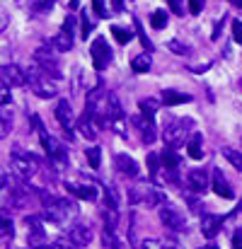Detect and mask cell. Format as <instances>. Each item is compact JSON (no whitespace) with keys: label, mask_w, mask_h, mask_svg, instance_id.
I'll use <instances>...</instances> for the list:
<instances>
[{"label":"cell","mask_w":242,"mask_h":249,"mask_svg":"<svg viewBox=\"0 0 242 249\" xmlns=\"http://www.w3.org/2000/svg\"><path fill=\"white\" fill-rule=\"evenodd\" d=\"M90 32H92V22L87 19V15H82V39H87Z\"/></svg>","instance_id":"7bdbcfd3"},{"label":"cell","mask_w":242,"mask_h":249,"mask_svg":"<svg viewBox=\"0 0 242 249\" xmlns=\"http://www.w3.org/2000/svg\"><path fill=\"white\" fill-rule=\"evenodd\" d=\"M169 49H172L177 56H186V53H189V49H186V46H182L179 41H169Z\"/></svg>","instance_id":"ab89813d"},{"label":"cell","mask_w":242,"mask_h":249,"mask_svg":"<svg viewBox=\"0 0 242 249\" xmlns=\"http://www.w3.org/2000/svg\"><path fill=\"white\" fill-rule=\"evenodd\" d=\"M85 158H87V162H90L92 169H99V162H102V150L99 148H87Z\"/></svg>","instance_id":"f546056e"},{"label":"cell","mask_w":242,"mask_h":249,"mask_svg":"<svg viewBox=\"0 0 242 249\" xmlns=\"http://www.w3.org/2000/svg\"><path fill=\"white\" fill-rule=\"evenodd\" d=\"M78 128H80V133L87 138V141H94L97 138V124H94V119L87 114V111H82V116H80V121H78Z\"/></svg>","instance_id":"603a6c76"},{"label":"cell","mask_w":242,"mask_h":249,"mask_svg":"<svg viewBox=\"0 0 242 249\" xmlns=\"http://www.w3.org/2000/svg\"><path fill=\"white\" fill-rule=\"evenodd\" d=\"M37 167H39V160H37L32 153L15 150V153L10 155V169H12V174H15L19 181H29V179L37 174Z\"/></svg>","instance_id":"277c9868"},{"label":"cell","mask_w":242,"mask_h":249,"mask_svg":"<svg viewBox=\"0 0 242 249\" xmlns=\"http://www.w3.org/2000/svg\"><path fill=\"white\" fill-rule=\"evenodd\" d=\"M160 167H162L160 158H158L155 153H150V155H148V172H150V177H153V179H158V172H160Z\"/></svg>","instance_id":"1f68e13d"},{"label":"cell","mask_w":242,"mask_h":249,"mask_svg":"<svg viewBox=\"0 0 242 249\" xmlns=\"http://www.w3.org/2000/svg\"><path fill=\"white\" fill-rule=\"evenodd\" d=\"M80 208L73 198H56L51 206L44 208V218H49V223L58 225V228H68L73 225V220H78Z\"/></svg>","instance_id":"6da1fadb"},{"label":"cell","mask_w":242,"mask_h":249,"mask_svg":"<svg viewBox=\"0 0 242 249\" xmlns=\"http://www.w3.org/2000/svg\"><path fill=\"white\" fill-rule=\"evenodd\" d=\"M221 153H223V158L235 167V169H240L242 172V150H235V148H223Z\"/></svg>","instance_id":"4316f807"},{"label":"cell","mask_w":242,"mask_h":249,"mask_svg":"<svg viewBox=\"0 0 242 249\" xmlns=\"http://www.w3.org/2000/svg\"><path fill=\"white\" fill-rule=\"evenodd\" d=\"M66 191L73 194L75 198H82V201H97V186H94L92 181H87V184L66 181Z\"/></svg>","instance_id":"5bb4252c"},{"label":"cell","mask_w":242,"mask_h":249,"mask_svg":"<svg viewBox=\"0 0 242 249\" xmlns=\"http://www.w3.org/2000/svg\"><path fill=\"white\" fill-rule=\"evenodd\" d=\"M34 63H37V68L41 71V73H46V75H54V78H58L61 73H58V51L54 49V46H49V49H37V53H34Z\"/></svg>","instance_id":"8992f818"},{"label":"cell","mask_w":242,"mask_h":249,"mask_svg":"<svg viewBox=\"0 0 242 249\" xmlns=\"http://www.w3.org/2000/svg\"><path fill=\"white\" fill-rule=\"evenodd\" d=\"M162 102H165V107H177V104L191 102V94L177 92V89H162Z\"/></svg>","instance_id":"cb8c5ba5"},{"label":"cell","mask_w":242,"mask_h":249,"mask_svg":"<svg viewBox=\"0 0 242 249\" xmlns=\"http://www.w3.org/2000/svg\"><path fill=\"white\" fill-rule=\"evenodd\" d=\"M10 104V85L2 83V107H7Z\"/></svg>","instance_id":"ee69618b"},{"label":"cell","mask_w":242,"mask_h":249,"mask_svg":"<svg viewBox=\"0 0 242 249\" xmlns=\"http://www.w3.org/2000/svg\"><path fill=\"white\" fill-rule=\"evenodd\" d=\"M68 240H71L75 247H87V245L92 242V228H90V225H71Z\"/></svg>","instance_id":"ac0fdd59"},{"label":"cell","mask_w":242,"mask_h":249,"mask_svg":"<svg viewBox=\"0 0 242 249\" xmlns=\"http://www.w3.org/2000/svg\"><path fill=\"white\" fill-rule=\"evenodd\" d=\"M27 242H29V247H46L49 245L41 215H29L27 218Z\"/></svg>","instance_id":"9c48e42d"},{"label":"cell","mask_w":242,"mask_h":249,"mask_svg":"<svg viewBox=\"0 0 242 249\" xmlns=\"http://www.w3.org/2000/svg\"><path fill=\"white\" fill-rule=\"evenodd\" d=\"M223 225H225V218H223V215H204V218H201V232H204V237H208V240H213V237L223 230Z\"/></svg>","instance_id":"e0dca14e"},{"label":"cell","mask_w":242,"mask_h":249,"mask_svg":"<svg viewBox=\"0 0 242 249\" xmlns=\"http://www.w3.org/2000/svg\"><path fill=\"white\" fill-rule=\"evenodd\" d=\"M92 10H94L99 17H107V15H109L107 7H104V0H92Z\"/></svg>","instance_id":"74e56055"},{"label":"cell","mask_w":242,"mask_h":249,"mask_svg":"<svg viewBox=\"0 0 242 249\" xmlns=\"http://www.w3.org/2000/svg\"><path fill=\"white\" fill-rule=\"evenodd\" d=\"M150 66H153L150 53H141V56H136V58L131 61V71H133V73H148Z\"/></svg>","instance_id":"484cf974"},{"label":"cell","mask_w":242,"mask_h":249,"mask_svg":"<svg viewBox=\"0 0 242 249\" xmlns=\"http://www.w3.org/2000/svg\"><path fill=\"white\" fill-rule=\"evenodd\" d=\"M90 56H92V66L94 71H104L109 63H112V49L107 44L104 36H94L92 44H90Z\"/></svg>","instance_id":"ba28073f"},{"label":"cell","mask_w":242,"mask_h":249,"mask_svg":"<svg viewBox=\"0 0 242 249\" xmlns=\"http://www.w3.org/2000/svg\"><path fill=\"white\" fill-rule=\"evenodd\" d=\"M230 2H233L235 7H240V10H242V0H230Z\"/></svg>","instance_id":"bcb514c9"},{"label":"cell","mask_w":242,"mask_h":249,"mask_svg":"<svg viewBox=\"0 0 242 249\" xmlns=\"http://www.w3.org/2000/svg\"><path fill=\"white\" fill-rule=\"evenodd\" d=\"M34 124H37V128H39V141H41V148H44V153H46L49 162L54 165L56 172L66 169V167H68V150L63 148V143H61V141H56L54 136H49V133H46V128L39 124V119H37V116H34Z\"/></svg>","instance_id":"7a4b0ae2"},{"label":"cell","mask_w":242,"mask_h":249,"mask_svg":"<svg viewBox=\"0 0 242 249\" xmlns=\"http://www.w3.org/2000/svg\"><path fill=\"white\" fill-rule=\"evenodd\" d=\"M141 245H143L141 249H179V247H174V245H167V242H160V240H143Z\"/></svg>","instance_id":"d6a6232c"},{"label":"cell","mask_w":242,"mask_h":249,"mask_svg":"<svg viewBox=\"0 0 242 249\" xmlns=\"http://www.w3.org/2000/svg\"><path fill=\"white\" fill-rule=\"evenodd\" d=\"M2 83L12 85V87H22V85L29 83V75H27V71H22L19 66L5 63V66H2Z\"/></svg>","instance_id":"4fadbf2b"},{"label":"cell","mask_w":242,"mask_h":249,"mask_svg":"<svg viewBox=\"0 0 242 249\" xmlns=\"http://www.w3.org/2000/svg\"><path fill=\"white\" fill-rule=\"evenodd\" d=\"M27 75H29V85H32V89H34V94L37 97H41V99H51V97H56V85L49 80V75L46 73H41L37 66L32 68V71H27Z\"/></svg>","instance_id":"5b68a950"},{"label":"cell","mask_w":242,"mask_h":249,"mask_svg":"<svg viewBox=\"0 0 242 249\" xmlns=\"http://www.w3.org/2000/svg\"><path fill=\"white\" fill-rule=\"evenodd\" d=\"M211 186H213V191H216L221 198H233V196H235L233 189H230V184H228V179L223 177L221 169H213V174H211Z\"/></svg>","instance_id":"ffe728a7"},{"label":"cell","mask_w":242,"mask_h":249,"mask_svg":"<svg viewBox=\"0 0 242 249\" xmlns=\"http://www.w3.org/2000/svg\"><path fill=\"white\" fill-rule=\"evenodd\" d=\"M150 27H153V29H165V27H167V15H165V10H155V12L150 15Z\"/></svg>","instance_id":"4dcf8cb0"},{"label":"cell","mask_w":242,"mask_h":249,"mask_svg":"<svg viewBox=\"0 0 242 249\" xmlns=\"http://www.w3.org/2000/svg\"><path fill=\"white\" fill-rule=\"evenodd\" d=\"M138 109H141V116L155 119V114H158V102H155V99H141Z\"/></svg>","instance_id":"83f0119b"},{"label":"cell","mask_w":242,"mask_h":249,"mask_svg":"<svg viewBox=\"0 0 242 249\" xmlns=\"http://www.w3.org/2000/svg\"><path fill=\"white\" fill-rule=\"evenodd\" d=\"M233 249H242V225L235 230V235H233Z\"/></svg>","instance_id":"b9f144b4"},{"label":"cell","mask_w":242,"mask_h":249,"mask_svg":"<svg viewBox=\"0 0 242 249\" xmlns=\"http://www.w3.org/2000/svg\"><path fill=\"white\" fill-rule=\"evenodd\" d=\"M54 114H56V121L61 124V128L66 131V136H68V141H71V138H73V128H78V126H75V119H73V107H71V102H68V99H58Z\"/></svg>","instance_id":"30bf717a"},{"label":"cell","mask_w":242,"mask_h":249,"mask_svg":"<svg viewBox=\"0 0 242 249\" xmlns=\"http://www.w3.org/2000/svg\"><path fill=\"white\" fill-rule=\"evenodd\" d=\"M10 131H12V116L7 114V107H5V109H2V131H0V136L5 138Z\"/></svg>","instance_id":"e575fe53"},{"label":"cell","mask_w":242,"mask_h":249,"mask_svg":"<svg viewBox=\"0 0 242 249\" xmlns=\"http://www.w3.org/2000/svg\"><path fill=\"white\" fill-rule=\"evenodd\" d=\"M201 7H204V0H189V12L191 15H199Z\"/></svg>","instance_id":"60d3db41"},{"label":"cell","mask_w":242,"mask_h":249,"mask_svg":"<svg viewBox=\"0 0 242 249\" xmlns=\"http://www.w3.org/2000/svg\"><path fill=\"white\" fill-rule=\"evenodd\" d=\"M186 153H189L191 160H201L204 158V138H201V133H191V138L186 143Z\"/></svg>","instance_id":"d4e9b609"},{"label":"cell","mask_w":242,"mask_h":249,"mask_svg":"<svg viewBox=\"0 0 242 249\" xmlns=\"http://www.w3.org/2000/svg\"><path fill=\"white\" fill-rule=\"evenodd\" d=\"M133 24H136V32H138V36H141V41H143V46H146L148 51H153V44H150V39L146 36V32H143V27H141V22H138V19H133Z\"/></svg>","instance_id":"d590c367"},{"label":"cell","mask_w":242,"mask_h":249,"mask_svg":"<svg viewBox=\"0 0 242 249\" xmlns=\"http://www.w3.org/2000/svg\"><path fill=\"white\" fill-rule=\"evenodd\" d=\"M112 2H114V10H116V12L124 10V2H121V0H112Z\"/></svg>","instance_id":"f6af8a7d"},{"label":"cell","mask_w":242,"mask_h":249,"mask_svg":"<svg viewBox=\"0 0 242 249\" xmlns=\"http://www.w3.org/2000/svg\"><path fill=\"white\" fill-rule=\"evenodd\" d=\"M112 34H114V39H116L121 46H126V44L133 39V32H129V29H124V27H112Z\"/></svg>","instance_id":"f1b7e54d"},{"label":"cell","mask_w":242,"mask_h":249,"mask_svg":"<svg viewBox=\"0 0 242 249\" xmlns=\"http://www.w3.org/2000/svg\"><path fill=\"white\" fill-rule=\"evenodd\" d=\"M12 237H15V228L7 218H2V242H12Z\"/></svg>","instance_id":"836d02e7"},{"label":"cell","mask_w":242,"mask_h":249,"mask_svg":"<svg viewBox=\"0 0 242 249\" xmlns=\"http://www.w3.org/2000/svg\"><path fill=\"white\" fill-rule=\"evenodd\" d=\"M186 184H189V189H191L194 194H206L208 186H211L208 172H206V169H191V172L186 174Z\"/></svg>","instance_id":"9a60e30c"},{"label":"cell","mask_w":242,"mask_h":249,"mask_svg":"<svg viewBox=\"0 0 242 249\" xmlns=\"http://www.w3.org/2000/svg\"><path fill=\"white\" fill-rule=\"evenodd\" d=\"M160 220H162V225L169 228V230H184V225H186L182 211H179L177 206L167 203V201L160 206Z\"/></svg>","instance_id":"8fae6325"},{"label":"cell","mask_w":242,"mask_h":249,"mask_svg":"<svg viewBox=\"0 0 242 249\" xmlns=\"http://www.w3.org/2000/svg\"><path fill=\"white\" fill-rule=\"evenodd\" d=\"M102 245L104 249H126L124 240L116 235V225H109V223H104L102 228Z\"/></svg>","instance_id":"d6986e66"},{"label":"cell","mask_w":242,"mask_h":249,"mask_svg":"<svg viewBox=\"0 0 242 249\" xmlns=\"http://www.w3.org/2000/svg\"><path fill=\"white\" fill-rule=\"evenodd\" d=\"M109 126L114 128V133L119 138H126L129 131H126V114L121 109V102L114 92H109Z\"/></svg>","instance_id":"52a82bcc"},{"label":"cell","mask_w":242,"mask_h":249,"mask_svg":"<svg viewBox=\"0 0 242 249\" xmlns=\"http://www.w3.org/2000/svg\"><path fill=\"white\" fill-rule=\"evenodd\" d=\"M160 162H162L165 179H167V181H177V172H179V165H182V158L174 153V148H165V150H162Z\"/></svg>","instance_id":"7c38bea8"},{"label":"cell","mask_w":242,"mask_h":249,"mask_svg":"<svg viewBox=\"0 0 242 249\" xmlns=\"http://www.w3.org/2000/svg\"><path fill=\"white\" fill-rule=\"evenodd\" d=\"M199 249H218V247H213V245H208V247H199Z\"/></svg>","instance_id":"7dc6e473"},{"label":"cell","mask_w":242,"mask_h":249,"mask_svg":"<svg viewBox=\"0 0 242 249\" xmlns=\"http://www.w3.org/2000/svg\"><path fill=\"white\" fill-rule=\"evenodd\" d=\"M136 124H138V128H141V138H143V143H146V145L155 143V138H158V131H155V119L138 116V119H136Z\"/></svg>","instance_id":"7402d4cb"},{"label":"cell","mask_w":242,"mask_h":249,"mask_svg":"<svg viewBox=\"0 0 242 249\" xmlns=\"http://www.w3.org/2000/svg\"><path fill=\"white\" fill-rule=\"evenodd\" d=\"M240 143H242V138H240Z\"/></svg>","instance_id":"c3c4849f"},{"label":"cell","mask_w":242,"mask_h":249,"mask_svg":"<svg viewBox=\"0 0 242 249\" xmlns=\"http://www.w3.org/2000/svg\"><path fill=\"white\" fill-rule=\"evenodd\" d=\"M167 5L174 15H184V0H167Z\"/></svg>","instance_id":"8d00e7d4"},{"label":"cell","mask_w":242,"mask_h":249,"mask_svg":"<svg viewBox=\"0 0 242 249\" xmlns=\"http://www.w3.org/2000/svg\"><path fill=\"white\" fill-rule=\"evenodd\" d=\"M182 126H184V121H169L165 126V143L169 148H179L184 143V128Z\"/></svg>","instance_id":"2e32d148"},{"label":"cell","mask_w":242,"mask_h":249,"mask_svg":"<svg viewBox=\"0 0 242 249\" xmlns=\"http://www.w3.org/2000/svg\"><path fill=\"white\" fill-rule=\"evenodd\" d=\"M129 198L133 206H143V208H155L165 203V194L158 191L153 184H136L129 191Z\"/></svg>","instance_id":"3957f363"},{"label":"cell","mask_w":242,"mask_h":249,"mask_svg":"<svg viewBox=\"0 0 242 249\" xmlns=\"http://www.w3.org/2000/svg\"><path fill=\"white\" fill-rule=\"evenodd\" d=\"M114 165L116 169L121 172V174H126V177H138V162L131 158V155H124V153H119L116 158H114Z\"/></svg>","instance_id":"44dd1931"},{"label":"cell","mask_w":242,"mask_h":249,"mask_svg":"<svg viewBox=\"0 0 242 249\" xmlns=\"http://www.w3.org/2000/svg\"><path fill=\"white\" fill-rule=\"evenodd\" d=\"M233 39H235L238 44H242V19H235V22H233Z\"/></svg>","instance_id":"f35d334b"},{"label":"cell","mask_w":242,"mask_h":249,"mask_svg":"<svg viewBox=\"0 0 242 249\" xmlns=\"http://www.w3.org/2000/svg\"><path fill=\"white\" fill-rule=\"evenodd\" d=\"M240 87H242V83H240Z\"/></svg>","instance_id":"681fc988"}]
</instances>
